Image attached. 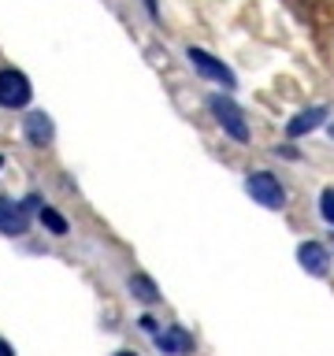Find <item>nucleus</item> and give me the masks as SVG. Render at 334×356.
I'll return each mask as SVG.
<instances>
[{
  "label": "nucleus",
  "mask_w": 334,
  "mask_h": 356,
  "mask_svg": "<svg viewBox=\"0 0 334 356\" xmlns=\"http://www.w3.org/2000/svg\"><path fill=\"white\" fill-rule=\"evenodd\" d=\"M156 345H160L164 353H189V349H193V338H189L186 330H178V327H171V330L156 334Z\"/></svg>",
  "instance_id": "1a4fd4ad"
},
{
  "label": "nucleus",
  "mask_w": 334,
  "mask_h": 356,
  "mask_svg": "<svg viewBox=\"0 0 334 356\" xmlns=\"http://www.w3.org/2000/svg\"><path fill=\"white\" fill-rule=\"evenodd\" d=\"M130 293L138 297V300H145V305H152V300L160 297V293H156V282H152L149 275H134L130 278Z\"/></svg>",
  "instance_id": "9d476101"
},
{
  "label": "nucleus",
  "mask_w": 334,
  "mask_h": 356,
  "mask_svg": "<svg viewBox=\"0 0 334 356\" xmlns=\"http://www.w3.org/2000/svg\"><path fill=\"white\" fill-rule=\"evenodd\" d=\"M0 167H4V160H0Z\"/></svg>",
  "instance_id": "2eb2a0df"
},
{
  "label": "nucleus",
  "mask_w": 334,
  "mask_h": 356,
  "mask_svg": "<svg viewBox=\"0 0 334 356\" xmlns=\"http://www.w3.org/2000/svg\"><path fill=\"white\" fill-rule=\"evenodd\" d=\"M22 134H26V141L33 145V149H45L56 130H52V119L45 115V111H30L26 122H22Z\"/></svg>",
  "instance_id": "6e6552de"
},
{
  "label": "nucleus",
  "mask_w": 334,
  "mask_h": 356,
  "mask_svg": "<svg viewBox=\"0 0 334 356\" xmlns=\"http://www.w3.org/2000/svg\"><path fill=\"white\" fill-rule=\"evenodd\" d=\"M297 264L305 267L308 275H316V278H323V275L331 271V252L323 249L319 241H305V245H301V249H297Z\"/></svg>",
  "instance_id": "0eeeda50"
},
{
  "label": "nucleus",
  "mask_w": 334,
  "mask_h": 356,
  "mask_svg": "<svg viewBox=\"0 0 334 356\" xmlns=\"http://www.w3.org/2000/svg\"><path fill=\"white\" fill-rule=\"evenodd\" d=\"M145 8H149V15H156V0H145Z\"/></svg>",
  "instance_id": "4468645a"
},
{
  "label": "nucleus",
  "mask_w": 334,
  "mask_h": 356,
  "mask_svg": "<svg viewBox=\"0 0 334 356\" xmlns=\"http://www.w3.org/2000/svg\"><path fill=\"white\" fill-rule=\"evenodd\" d=\"M327 115H331V108H327V104L305 108V111H297V115H294V119L286 122V134H289V138H305V134L319 130L323 122H327Z\"/></svg>",
  "instance_id": "423d86ee"
},
{
  "label": "nucleus",
  "mask_w": 334,
  "mask_h": 356,
  "mask_svg": "<svg viewBox=\"0 0 334 356\" xmlns=\"http://www.w3.org/2000/svg\"><path fill=\"white\" fill-rule=\"evenodd\" d=\"M11 353H15V349H11V345H8L4 338H0V356H11Z\"/></svg>",
  "instance_id": "ddd939ff"
},
{
  "label": "nucleus",
  "mask_w": 334,
  "mask_h": 356,
  "mask_svg": "<svg viewBox=\"0 0 334 356\" xmlns=\"http://www.w3.org/2000/svg\"><path fill=\"white\" fill-rule=\"evenodd\" d=\"M245 193H249L256 204H264L271 211L286 208V189H283V182H278L271 171H253L249 178H245Z\"/></svg>",
  "instance_id": "f257e3e1"
},
{
  "label": "nucleus",
  "mask_w": 334,
  "mask_h": 356,
  "mask_svg": "<svg viewBox=\"0 0 334 356\" xmlns=\"http://www.w3.org/2000/svg\"><path fill=\"white\" fill-rule=\"evenodd\" d=\"M30 78L15 71V67H4L0 71V108H26L30 104Z\"/></svg>",
  "instance_id": "7ed1b4c3"
},
{
  "label": "nucleus",
  "mask_w": 334,
  "mask_h": 356,
  "mask_svg": "<svg viewBox=\"0 0 334 356\" xmlns=\"http://www.w3.org/2000/svg\"><path fill=\"white\" fill-rule=\"evenodd\" d=\"M26 227H30L26 204H19V200H11V197H0V234L19 238V234H26Z\"/></svg>",
  "instance_id": "39448f33"
},
{
  "label": "nucleus",
  "mask_w": 334,
  "mask_h": 356,
  "mask_svg": "<svg viewBox=\"0 0 334 356\" xmlns=\"http://www.w3.org/2000/svg\"><path fill=\"white\" fill-rule=\"evenodd\" d=\"M41 227H49L56 238H63V234H67V219H63L56 208H45V204H41Z\"/></svg>",
  "instance_id": "9b49d317"
},
{
  "label": "nucleus",
  "mask_w": 334,
  "mask_h": 356,
  "mask_svg": "<svg viewBox=\"0 0 334 356\" xmlns=\"http://www.w3.org/2000/svg\"><path fill=\"white\" fill-rule=\"evenodd\" d=\"M319 211H323V219L334 227V189H323L319 193Z\"/></svg>",
  "instance_id": "f8f14e48"
},
{
  "label": "nucleus",
  "mask_w": 334,
  "mask_h": 356,
  "mask_svg": "<svg viewBox=\"0 0 334 356\" xmlns=\"http://www.w3.org/2000/svg\"><path fill=\"white\" fill-rule=\"evenodd\" d=\"M186 56H189V63H193L200 74L212 78V82H219L223 89H234V86H238V78H234V71H230V67L223 63V60H216L212 52H205V49H189Z\"/></svg>",
  "instance_id": "20e7f679"
},
{
  "label": "nucleus",
  "mask_w": 334,
  "mask_h": 356,
  "mask_svg": "<svg viewBox=\"0 0 334 356\" xmlns=\"http://www.w3.org/2000/svg\"><path fill=\"white\" fill-rule=\"evenodd\" d=\"M208 111H212V119H216L234 141H249V122H245L241 108L234 104V100H227V97L216 93V97H208Z\"/></svg>",
  "instance_id": "f03ea898"
}]
</instances>
